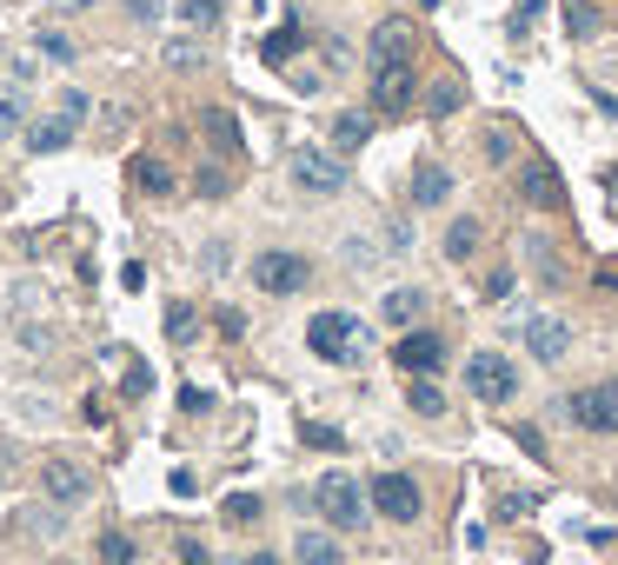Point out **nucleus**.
I'll list each match as a JSON object with an SVG mask.
<instances>
[{
	"label": "nucleus",
	"mask_w": 618,
	"mask_h": 565,
	"mask_svg": "<svg viewBox=\"0 0 618 565\" xmlns=\"http://www.w3.org/2000/svg\"><path fill=\"white\" fill-rule=\"evenodd\" d=\"M220 14H226L220 0H180V21L187 27H220Z\"/></svg>",
	"instance_id": "cd10ccee"
},
{
	"label": "nucleus",
	"mask_w": 618,
	"mask_h": 565,
	"mask_svg": "<svg viewBox=\"0 0 618 565\" xmlns=\"http://www.w3.org/2000/svg\"><path fill=\"white\" fill-rule=\"evenodd\" d=\"M486 160H492V167H505V160H512V133H505V127L486 133Z\"/></svg>",
	"instance_id": "2f4dec72"
},
{
	"label": "nucleus",
	"mask_w": 618,
	"mask_h": 565,
	"mask_svg": "<svg viewBox=\"0 0 618 565\" xmlns=\"http://www.w3.org/2000/svg\"><path fill=\"white\" fill-rule=\"evenodd\" d=\"M306 346L326 366H360L373 353V333H366V319H352V313H313L306 319Z\"/></svg>",
	"instance_id": "f257e3e1"
},
{
	"label": "nucleus",
	"mask_w": 618,
	"mask_h": 565,
	"mask_svg": "<svg viewBox=\"0 0 618 565\" xmlns=\"http://www.w3.org/2000/svg\"><path fill=\"white\" fill-rule=\"evenodd\" d=\"M27 127V94L21 87H0V140Z\"/></svg>",
	"instance_id": "5701e85b"
},
{
	"label": "nucleus",
	"mask_w": 618,
	"mask_h": 565,
	"mask_svg": "<svg viewBox=\"0 0 618 565\" xmlns=\"http://www.w3.org/2000/svg\"><path fill=\"white\" fill-rule=\"evenodd\" d=\"M0 479H8V459H0Z\"/></svg>",
	"instance_id": "a19ab883"
},
{
	"label": "nucleus",
	"mask_w": 618,
	"mask_h": 565,
	"mask_svg": "<svg viewBox=\"0 0 618 565\" xmlns=\"http://www.w3.org/2000/svg\"><path fill=\"white\" fill-rule=\"evenodd\" d=\"M479 233H486V226H479L473 213L453 220V226H446V260H473V254H479Z\"/></svg>",
	"instance_id": "412c9836"
},
{
	"label": "nucleus",
	"mask_w": 618,
	"mask_h": 565,
	"mask_svg": "<svg viewBox=\"0 0 618 565\" xmlns=\"http://www.w3.org/2000/svg\"><path fill=\"white\" fill-rule=\"evenodd\" d=\"M127 14H133L140 27H160V14H166V0H127Z\"/></svg>",
	"instance_id": "72a5a7b5"
},
{
	"label": "nucleus",
	"mask_w": 618,
	"mask_h": 565,
	"mask_svg": "<svg viewBox=\"0 0 618 565\" xmlns=\"http://www.w3.org/2000/svg\"><path fill=\"white\" fill-rule=\"evenodd\" d=\"M180 565H213V558H207V545H194V539H187V545H180Z\"/></svg>",
	"instance_id": "4c0bfd02"
},
{
	"label": "nucleus",
	"mask_w": 618,
	"mask_h": 565,
	"mask_svg": "<svg viewBox=\"0 0 618 565\" xmlns=\"http://www.w3.org/2000/svg\"><path fill=\"white\" fill-rule=\"evenodd\" d=\"M240 565H280V558H273V552H246Z\"/></svg>",
	"instance_id": "58836bf2"
},
{
	"label": "nucleus",
	"mask_w": 618,
	"mask_h": 565,
	"mask_svg": "<svg viewBox=\"0 0 618 565\" xmlns=\"http://www.w3.org/2000/svg\"><path fill=\"white\" fill-rule=\"evenodd\" d=\"M366 140H373V120L366 114H339L333 120V153H360Z\"/></svg>",
	"instance_id": "6ab92c4d"
},
{
	"label": "nucleus",
	"mask_w": 618,
	"mask_h": 565,
	"mask_svg": "<svg viewBox=\"0 0 618 565\" xmlns=\"http://www.w3.org/2000/svg\"><path fill=\"white\" fill-rule=\"evenodd\" d=\"M27 526H34V532H47V539H54V532H60V513H40V506H34V513H27Z\"/></svg>",
	"instance_id": "c9c22d12"
},
{
	"label": "nucleus",
	"mask_w": 618,
	"mask_h": 565,
	"mask_svg": "<svg viewBox=\"0 0 618 565\" xmlns=\"http://www.w3.org/2000/svg\"><path fill=\"white\" fill-rule=\"evenodd\" d=\"M366 60H373V67L412 60V27H406V21H380V27H373V40H366Z\"/></svg>",
	"instance_id": "f8f14e48"
},
{
	"label": "nucleus",
	"mask_w": 618,
	"mask_h": 565,
	"mask_svg": "<svg viewBox=\"0 0 618 565\" xmlns=\"http://www.w3.org/2000/svg\"><path fill=\"white\" fill-rule=\"evenodd\" d=\"M525 353H533L539 366H559L572 353V327L559 313H533V319H525Z\"/></svg>",
	"instance_id": "1a4fd4ad"
},
{
	"label": "nucleus",
	"mask_w": 618,
	"mask_h": 565,
	"mask_svg": "<svg viewBox=\"0 0 618 565\" xmlns=\"http://www.w3.org/2000/svg\"><path fill=\"white\" fill-rule=\"evenodd\" d=\"M293 558H300V565H346L339 539H333V532H319V526H306V532L293 539Z\"/></svg>",
	"instance_id": "4468645a"
},
{
	"label": "nucleus",
	"mask_w": 618,
	"mask_h": 565,
	"mask_svg": "<svg viewBox=\"0 0 618 565\" xmlns=\"http://www.w3.org/2000/svg\"><path fill=\"white\" fill-rule=\"evenodd\" d=\"M313 506L333 519V532H360V526L373 519L366 486H360V479H346V472H326V479H319V486H313Z\"/></svg>",
	"instance_id": "f03ea898"
},
{
	"label": "nucleus",
	"mask_w": 618,
	"mask_h": 565,
	"mask_svg": "<svg viewBox=\"0 0 618 565\" xmlns=\"http://www.w3.org/2000/svg\"><path fill=\"white\" fill-rule=\"evenodd\" d=\"M572 420L585 426V433H618V379H598V386H579L572 399Z\"/></svg>",
	"instance_id": "0eeeda50"
},
{
	"label": "nucleus",
	"mask_w": 618,
	"mask_h": 565,
	"mask_svg": "<svg viewBox=\"0 0 618 565\" xmlns=\"http://www.w3.org/2000/svg\"><path fill=\"white\" fill-rule=\"evenodd\" d=\"M439 200H453V174L446 167H419L412 174V207H439Z\"/></svg>",
	"instance_id": "a211bd4d"
},
{
	"label": "nucleus",
	"mask_w": 618,
	"mask_h": 565,
	"mask_svg": "<svg viewBox=\"0 0 618 565\" xmlns=\"http://www.w3.org/2000/svg\"><path fill=\"white\" fill-rule=\"evenodd\" d=\"M300 40H306L300 27H280V34H267V47H259V60H267V67H280V60H293V54H300Z\"/></svg>",
	"instance_id": "bb28decb"
},
{
	"label": "nucleus",
	"mask_w": 618,
	"mask_h": 565,
	"mask_svg": "<svg viewBox=\"0 0 618 565\" xmlns=\"http://www.w3.org/2000/svg\"><path fill=\"white\" fill-rule=\"evenodd\" d=\"M226 519H233V526H253V519H259V499H253V493H233V499H226Z\"/></svg>",
	"instance_id": "7c9ffc66"
},
{
	"label": "nucleus",
	"mask_w": 618,
	"mask_h": 565,
	"mask_svg": "<svg viewBox=\"0 0 618 565\" xmlns=\"http://www.w3.org/2000/svg\"><path fill=\"white\" fill-rule=\"evenodd\" d=\"M406 407H412L419 420H439V413H446V392H439L425 373H412V386H406Z\"/></svg>",
	"instance_id": "aec40b11"
},
{
	"label": "nucleus",
	"mask_w": 618,
	"mask_h": 565,
	"mask_svg": "<svg viewBox=\"0 0 618 565\" xmlns=\"http://www.w3.org/2000/svg\"><path fill=\"white\" fill-rule=\"evenodd\" d=\"M386 327H419V319H425V293L419 286H399V293H386Z\"/></svg>",
	"instance_id": "f3484780"
},
{
	"label": "nucleus",
	"mask_w": 618,
	"mask_h": 565,
	"mask_svg": "<svg viewBox=\"0 0 618 565\" xmlns=\"http://www.w3.org/2000/svg\"><path fill=\"white\" fill-rule=\"evenodd\" d=\"M366 499H373V513H386L393 526H412V519L425 513V493L412 486V479H406V472H380V479H373V486H366Z\"/></svg>",
	"instance_id": "423d86ee"
},
{
	"label": "nucleus",
	"mask_w": 618,
	"mask_h": 565,
	"mask_svg": "<svg viewBox=\"0 0 618 565\" xmlns=\"http://www.w3.org/2000/svg\"><path fill=\"white\" fill-rule=\"evenodd\" d=\"M86 107H94V101H86L80 87H67V94H60V114H73V120H86Z\"/></svg>",
	"instance_id": "f704fd0d"
},
{
	"label": "nucleus",
	"mask_w": 618,
	"mask_h": 565,
	"mask_svg": "<svg viewBox=\"0 0 618 565\" xmlns=\"http://www.w3.org/2000/svg\"><path fill=\"white\" fill-rule=\"evenodd\" d=\"M101 558H107V565H133V539H127V532H107V539H101Z\"/></svg>",
	"instance_id": "c756f323"
},
{
	"label": "nucleus",
	"mask_w": 618,
	"mask_h": 565,
	"mask_svg": "<svg viewBox=\"0 0 618 565\" xmlns=\"http://www.w3.org/2000/svg\"><path fill=\"white\" fill-rule=\"evenodd\" d=\"M306 446H333V452H339V433H333V426H306Z\"/></svg>",
	"instance_id": "e433bc0d"
},
{
	"label": "nucleus",
	"mask_w": 618,
	"mask_h": 565,
	"mask_svg": "<svg viewBox=\"0 0 618 565\" xmlns=\"http://www.w3.org/2000/svg\"><path fill=\"white\" fill-rule=\"evenodd\" d=\"M194 333H200V319H194V306H187V299H173V306H166V340H173V346H187Z\"/></svg>",
	"instance_id": "b1692460"
},
{
	"label": "nucleus",
	"mask_w": 618,
	"mask_h": 565,
	"mask_svg": "<svg viewBox=\"0 0 618 565\" xmlns=\"http://www.w3.org/2000/svg\"><path fill=\"white\" fill-rule=\"evenodd\" d=\"M393 360H399L406 373H439V366H446V340H439L432 327H412V333L393 346Z\"/></svg>",
	"instance_id": "9b49d317"
},
{
	"label": "nucleus",
	"mask_w": 618,
	"mask_h": 565,
	"mask_svg": "<svg viewBox=\"0 0 618 565\" xmlns=\"http://www.w3.org/2000/svg\"><path fill=\"white\" fill-rule=\"evenodd\" d=\"M306 280H313V260H306V254H287V247H273V254H259V260H253V286H259V293H273V299L300 293Z\"/></svg>",
	"instance_id": "39448f33"
},
{
	"label": "nucleus",
	"mask_w": 618,
	"mask_h": 565,
	"mask_svg": "<svg viewBox=\"0 0 618 565\" xmlns=\"http://www.w3.org/2000/svg\"><path fill=\"white\" fill-rule=\"evenodd\" d=\"M34 47H40L47 60H60V67H73V60H80V47H73L67 34H34Z\"/></svg>",
	"instance_id": "c85d7f7f"
},
{
	"label": "nucleus",
	"mask_w": 618,
	"mask_h": 565,
	"mask_svg": "<svg viewBox=\"0 0 618 565\" xmlns=\"http://www.w3.org/2000/svg\"><path fill=\"white\" fill-rule=\"evenodd\" d=\"M287 174H293V187L313 193V200L346 193V167H339V153H326V146H293V153H287Z\"/></svg>",
	"instance_id": "7ed1b4c3"
},
{
	"label": "nucleus",
	"mask_w": 618,
	"mask_h": 565,
	"mask_svg": "<svg viewBox=\"0 0 618 565\" xmlns=\"http://www.w3.org/2000/svg\"><path fill=\"white\" fill-rule=\"evenodd\" d=\"M459 107H466V94H459V80H439V87L425 94V114H432V120H446V114H459Z\"/></svg>",
	"instance_id": "a878e982"
},
{
	"label": "nucleus",
	"mask_w": 618,
	"mask_h": 565,
	"mask_svg": "<svg viewBox=\"0 0 618 565\" xmlns=\"http://www.w3.org/2000/svg\"><path fill=\"white\" fill-rule=\"evenodd\" d=\"M373 107H380V114H406V107H412V60L373 67Z\"/></svg>",
	"instance_id": "9d476101"
},
{
	"label": "nucleus",
	"mask_w": 618,
	"mask_h": 565,
	"mask_svg": "<svg viewBox=\"0 0 618 565\" xmlns=\"http://www.w3.org/2000/svg\"><path fill=\"white\" fill-rule=\"evenodd\" d=\"M466 392L473 399H486V407H505V399H518V366L505 360V353H473L466 360Z\"/></svg>",
	"instance_id": "20e7f679"
},
{
	"label": "nucleus",
	"mask_w": 618,
	"mask_h": 565,
	"mask_svg": "<svg viewBox=\"0 0 618 565\" xmlns=\"http://www.w3.org/2000/svg\"><path fill=\"white\" fill-rule=\"evenodd\" d=\"M133 187H140L147 200H166V193H173V167H166V160H153V153H140V160H133Z\"/></svg>",
	"instance_id": "dca6fc26"
},
{
	"label": "nucleus",
	"mask_w": 618,
	"mask_h": 565,
	"mask_svg": "<svg viewBox=\"0 0 618 565\" xmlns=\"http://www.w3.org/2000/svg\"><path fill=\"white\" fill-rule=\"evenodd\" d=\"M160 60H166V67H180V73H194V67H200L207 54H200V40H187V34H173V40L160 47Z\"/></svg>",
	"instance_id": "393cba45"
},
{
	"label": "nucleus",
	"mask_w": 618,
	"mask_h": 565,
	"mask_svg": "<svg viewBox=\"0 0 618 565\" xmlns=\"http://www.w3.org/2000/svg\"><path fill=\"white\" fill-rule=\"evenodd\" d=\"M518 193H525V207H546V213H552V207L565 200V193H559V174L546 167V160H533V167L518 174Z\"/></svg>",
	"instance_id": "ddd939ff"
},
{
	"label": "nucleus",
	"mask_w": 618,
	"mask_h": 565,
	"mask_svg": "<svg viewBox=\"0 0 618 565\" xmlns=\"http://www.w3.org/2000/svg\"><path fill=\"white\" fill-rule=\"evenodd\" d=\"M194 187H200V200H226V174H220V167H200Z\"/></svg>",
	"instance_id": "473e14b6"
},
{
	"label": "nucleus",
	"mask_w": 618,
	"mask_h": 565,
	"mask_svg": "<svg viewBox=\"0 0 618 565\" xmlns=\"http://www.w3.org/2000/svg\"><path fill=\"white\" fill-rule=\"evenodd\" d=\"M54 8H60V14H80V8H94V0H54Z\"/></svg>",
	"instance_id": "ea45409f"
},
{
	"label": "nucleus",
	"mask_w": 618,
	"mask_h": 565,
	"mask_svg": "<svg viewBox=\"0 0 618 565\" xmlns=\"http://www.w3.org/2000/svg\"><path fill=\"white\" fill-rule=\"evenodd\" d=\"M200 127L213 133V146H220V153H233V146H240V120H233L226 107H207V114H200Z\"/></svg>",
	"instance_id": "4be33fe9"
},
{
	"label": "nucleus",
	"mask_w": 618,
	"mask_h": 565,
	"mask_svg": "<svg viewBox=\"0 0 618 565\" xmlns=\"http://www.w3.org/2000/svg\"><path fill=\"white\" fill-rule=\"evenodd\" d=\"M40 493H47L60 513H73V506L94 499V479H86L73 459H47V466H40Z\"/></svg>",
	"instance_id": "6e6552de"
},
{
	"label": "nucleus",
	"mask_w": 618,
	"mask_h": 565,
	"mask_svg": "<svg viewBox=\"0 0 618 565\" xmlns=\"http://www.w3.org/2000/svg\"><path fill=\"white\" fill-rule=\"evenodd\" d=\"M73 127H80L73 114H54V120H34V127H27V146H34V153H60V146H73Z\"/></svg>",
	"instance_id": "2eb2a0df"
}]
</instances>
